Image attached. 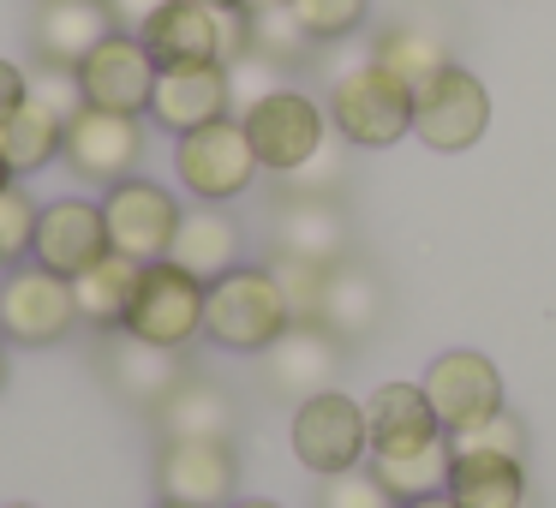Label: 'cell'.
I'll return each instance as SVG.
<instances>
[{
	"mask_svg": "<svg viewBox=\"0 0 556 508\" xmlns=\"http://www.w3.org/2000/svg\"><path fill=\"white\" fill-rule=\"evenodd\" d=\"M288 329H293V305L269 264H233L228 276H216L204 288V341L210 347L257 359Z\"/></svg>",
	"mask_w": 556,
	"mask_h": 508,
	"instance_id": "obj_1",
	"label": "cell"
},
{
	"mask_svg": "<svg viewBox=\"0 0 556 508\" xmlns=\"http://www.w3.org/2000/svg\"><path fill=\"white\" fill-rule=\"evenodd\" d=\"M324 109L341 144L353 150H389L413 132V90L389 66H377L371 54H353L348 66H336Z\"/></svg>",
	"mask_w": 556,
	"mask_h": 508,
	"instance_id": "obj_2",
	"label": "cell"
},
{
	"mask_svg": "<svg viewBox=\"0 0 556 508\" xmlns=\"http://www.w3.org/2000/svg\"><path fill=\"white\" fill-rule=\"evenodd\" d=\"M78 323L73 281L42 269L37 257L0 269V341L13 347H61Z\"/></svg>",
	"mask_w": 556,
	"mask_h": 508,
	"instance_id": "obj_3",
	"label": "cell"
},
{
	"mask_svg": "<svg viewBox=\"0 0 556 508\" xmlns=\"http://www.w3.org/2000/svg\"><path fill=\"white\" fill-rule=\"evenodd\" d=\"M174 174H180V192L198 204H233L240 192H252L264 168H257V150L245 138L240 114H228V120H210L198 132L174 138Z\"/></svg>",
	"mask_w": 556,
	"mask_h": 508,
	"instance_id": "obj_4",
	"label": "cell"
},
{
	"mask_svg": "<svg viewBox=\"0 0 556 508\" xmlns=\"http://www.w3.org/2000/svg\"><path fill=\"white\" fill-rule=\"evenodd\" d=\"M240 126L257 150V168L281 174V180H293V174L329 144V132H336V126H329V109H317V97H305V90H293V85L269 90L264 102H252V109L240 114Z\"/></svg>",
	"mask_w": 556,
	"mask_h": 508,
	"instance_id": "obj_5",
	"label": "cell"
},
{
	"mask_svg": "<svg viewBox=\"0 0 556 508\" xmlns=\"http://www.w3.org/2000/svg\"><path fill=\"white\" fill-rule=\"evenodd\" d=\"M293 460H300L312 479H336V472H353L371 460V443H365V407L341 389H317L293 407L288 424Z\"/></svg>",
	"mask_w": 556,
	"mask_h": 508,
	"instance_id": "obj_6",
	"label": "cell"
},
{
	"mask_svg": "<svg viewBox=\"0 0 556 508\" xmlns=\"http://www.w3.org/2000/svg\"><path fill=\"white\" fill-rule=\"evenodd\" d=\"M144 144H150V126L144 114H114V109H78L66 114V144H61V162L78 174L85 186H121L138 174L144 162Z\"/></svg>",
	"mask_w": 556,
	"mask_h": 508,
	"instance_id": "obj_7",
	"label": "cell"
},
{
	"mask_svg": "<svg viewBox=\"0 0 556 508\" xmlns=\"http://www.w3.org/2000/svg\"><path fill=\"white\" fill-rule=\"evenodd\" d=\"M491 126V90L479 85V73H467L460 61H448L437 78H425L413 90V132L419 144H431L437 156H460L472 150Z\"/></svg>",
	"mask_w": 556,
	"mask_h": 508,
	"instance_id": "obj_8",
	"label": "cell"
},
{
	"mask_svg": "<svg viewBox=\"0 0 556 508\" xmlns=\"http://www.w3.org/2000/svg\"><path fill=\"white\" fill-rule=\"evenodd\" d=\"M126 335L150 341V347H192L204 335V281L186 276L180 264H144L138 276V293H132V312H126Z\"/></svg>",
	"mask_w": 556,
	"mask_h": 508,
	"instance_id": "obj_9",
	"label": "cell"
},
{
	"mask_svg": "<svg viewBox=\"0 0 556 508\" xmlns=\"http://www.w3.org/2000/svg\"><path fill=\"white\" fill-rule=\"evenodd\" d=\"M180 198L168 192L162 180H144V174H132V180L109 186L102 192V221H109V245L126 257H138V264H162L174 245V228H180Z\"/></svg>",
	"mask_w": 556,
	"mask_h": 508,
	"instance_id": "obj_10",
	"label": "cell"
},
{
	"mask_svg": "<svg viewBox=\"0 0 556 508\" xmlns=\"http://www.w3.org/2000/svg\"><path fill=\"white\" fill-rule=\"evenodd\" d=\"M156 491L162 503L228 508L240 491V455L228 436H168L156 455Z\"/></svg>",
	"mask_w": 556,
	"mask_h": 508,
	"instance_id": "obj_11",
	"label": "cell"
},
{
	"mask_svg": "<svg viewBox=\"0 0 556 508\" xmlns=\"http://www.w3.org/2000/svg\"><path fill=\"white\" fill-rule=\"evenodd\" d=\"M419 383H425V395H431V407H437V419H443L448 436L479 431L484 419H496V412H503V371H496L479 347L437 353L431 371H425Z\"/></svg>",
	"mask_w": 556,
	"mask_h": 508,
	"instance_id": "obj_12",
	"label": "cell"
},
{
	"mask_svg": "<svg viewBox=\"0 0 556 508\" xmlns=\"http://www.w3.org/2000/svg\"><path fill=\"white\" fill-rule=\"evenodd\" d=\"M156 73L144 37L138 30H109L97 49L78 61V90H85L90 109H114V114H150L156 97Z\"/></svg>",
	"mask_w": 556,
	"mask_h": 508,
	"instance_id": "obj_13",
	"label": "cell"
},
{
	"mask_svg": "<svg viewBox=\"0 0 556 508\" xmlns=\"http://www.w3.org/2000/svg\"><path fill=\"white\" fill-rule=\"evenodd\" d=\"M114 245H109V221H102V204L90 198H49L37 216V240H30V257L54 276L78 281L90 264H102Z\"/></svg>",
	"mask_w": 556,
	"mask_h": 508,
	"instance_id": "obj_14",
	"label": "cell"
},
{
	"mask_svg": "<svg viewBox=\"0 0 556 508\" xmlns=\"http://www.w3.org/2000/svg\"><path fill=\"white\" fill-rule=\"evenodd\" d=\"M233 114V85L228 66L204 61V66H162L156 73V97H150V126H162L168 138H186L210 120H228Z\"/></svg>",
	"mask_w": 556,
	"mask_h": 508,
	"instance_id": "obj_15",
	"label": "cell"
},
{
	"mask_svg": "<svg viewBox=\"0 0 556 508\" xmlns=\"http://www.w3.org/2000/svg\"><path fill=\"white\" fill-rule=\"evenodd\" d=\"M443 431V419H437L431 395H425V383H377L371 395H365V443H371V460L377 455H413V448H431Z\"/></svg>",
	"mask_w": 556,
	"mask_h": 508,
	"instance_id": "obj_16",
	"label": "cell"
},
{
	"mask_svg": "<svg viewBox=\"0 0 556 508\" xmlns=\"http://www.w3.org/2000/svg\"><path fill=\"white\" fill-rule=\"evenodd\" d=\"M222 25H228V13H216L204 0H168L138 37L156 66H204L222 61Z\"/></svg>",
	"mask_w": 556,
	"mask_h": 508,
	"instance_id": "obj_17",
	"label": "cell"
},
{
	"mask_svg": "<svg viewBox=\"0 0 556 508\" xmlns=\"http://www.w3.org/2000/svg\"><path fill=\"white\" fill-rule=\"evenodd\" d=\"M448 496L460 508H527V455L448 448Z\"/></svg>",
	"mask_w": 556,
	"mask_h": 508,
	"instance_id": "obj_18",
	"label": "cell"
},
{
	"mask_svg": "<svg viewBox=\"0 0 556 508\" xmlns=\"http://www.w3.org/2000/svg\"><path fill=\"white\" fill-rule=\"evenodd\" d=\"M264 377L281 395H317V389H336L341 377V341L324 323H293L276 347L264 353Z\"/></svg>",
	"mask_w": 556,
	"mask_h": 508,
	"instance_id": "obj_19",
	"label": "cell"
},
{
	"mask_svg": "<svg viewBox=\"0 0 556 508\" xmlns=\"http://www.w3.org/2000/svg\"><path fill=\"white\" fill-rule=\"evenodd\" d=\"M240 252H245L240 221H233L222 204H198V209H186L180 228H174L168 264H180L186 276H198L210 288L216 276H228V269L240 264Z\"/></svg>",
	"mask_w": 556,
	"mask_h": 508,
	"instance_id": "obj_20",
	"label": "cell"
},
{
	"mask_svg": "<svg viewBox=\"0 0 556 508\" xmlns=\"http://www.w3.org/2000/svg\"><path fill=\"white\" fill-rule=\"evenodd\" d=\"M109 30H114V13L102 0H42L37 18H30L37 61L49 66H78Z\"/></svg>",
	"mask_w": 556,
	"mask_h": 508,
	"instance_id": "obj_21",
	"label": "cell"
},
{
	"mask_svg": "<svg viewBox=\"0 0 556 508\" xmlns=\"http://www.w3.org/2000/svg\"><path fill=\"white\" fill-rule=\"evenodd\" d=\"M109 377H114V389H121L126 401H138V407H150V412H156L162 401H168L174 389L186 383L180 353L150 347V341L126 335V329H114V347H109Z\"/></svg>",
	"mask_w": 556,
	"mask_h": 508,
	"instance_id": "obj_22",
	"label": "cell"
},
{
	"mask_svg": "<svg viewBox=\"0 0 556 508\" xmlns=\"http://www.w3.org/2000/svg\"><path fill=\"white\" fill-rule=\"evenodd\" d=\"M61 144H66V114L49 109L42 97H25L7 120H0V156H7L13 180H30V174H42L49 162H61Z\"/></svg>",
	"mask_w": 556,
	"mask_h": 508,
	"instance_id": "obj_23",
	"label": "cell"
},
{
	"mask_svg": "<svg viewBox=\"0 0 556 508\" xmlns=\"http://www.w3.org/2000/svg\"><path fill=\"white\" fill-rule=\"evenodd\" d=\"M276 252L288 257H305V264H341V252H348V228H341V216L329 209V198H305L293 192L288 204H281L276 216Z\"/></svg>",
	"mask_w": 556,
	"mask_h": 508,
	"instance_id": "obj_24",
	"label": "cell"
},
{
	"mask_svg": "<svg viewBox=\"0 0 556 508\" xmlns=\"http://www.w3.org/2000/svg\"><path fill=\"white\" fill-rule=\"evenodd\" d=\"M138 276L144 264L126 252H109L102 264H90L85 276L73 281V300H78V323L90 329H126V312H132V293H138Z\"/></svg>",
	"mask_w": 556,
	"mask_h": 508,
	"instance_id": "obj_25",
	"label": "cell"
},
{
	"mask_svg": "<svg viewBox=\"0 0 556 508\" xmlns=\"http://www.w3.org/2000/svg\"><path fill=\"white\" fill-rule=\"evenodd\" d=\"M377 312H383V288H377L359 264H329L324 300H317V323L336 341H353L377 323Z\"/></svg>",
	"mask_w": 556,
	"mask_h": 508,
	"instance_id": "obj_26",
	"label": "cell"
},
{
	"mask_svg": "<svg viewBox=\"0 0 556 508\" xmlns=\"http://www.w3.org/2000/svg\"><path fill=\"white\" fill-rule=\"evenodd\" d=\"M156 419H162L168 436H233V419H240V412H233L228 389L186 377V383L156 407Z\"/></svg>",
	"mask_w": 556,
	"mask_h": 508,
	"instance_id": "obj_27",
	"label": "cell"
},
{
	"mask_svg": "<svg viewBox=\"0 0 556 508\" xmlns=\"http://www.w3.org/2000/svg\"><path fill=\"white\" fill-rule=\"evenodd\" d=\"M371 61L389 66V73H395L407 90H419L425 78H437L448 66V49L431 37V30H419V25H395V30H383V37H377Z\"/></svg>",
	"mask_w": 556,
	"mask_h": 508,
	"instance_id": "obj_28",
	"label": "cell"
},
{
	"mask_svg": "<svg viewBox=\"0 0 556 508\" xmlns=\"http://www.w3.org/2000/svg\"><path fill=\"white\" fill-rule=\"evenodd\" d=\"M371 472L383 479V491L395 496V503L437 496L448 484V436H437L431 448H413V455H377Z\"/></svg>",
	"mask_w": 556,
	"mask_h": 508,
	"instance_id": "obj_29",
	"label": "cell"
},
{
	"mask_svg": "<svg viewBox=\"0 0 556 508\" xmlns=\"http://www.w3.org/2000/svg\"><path fill=\"white\" fill-rule=\"evenodd\" d=\"M288 13L312 42H348L371 18V0H288Z\"/></svg>",
	"mask_w": 556,
	"mask_h": 508,
	"instance_id": "obj_30",
	"label": "cell"
},
{
	"mask_svg": "<svg viewBox=\"0 0 556 508\" xmlns=\"http://www.w3.org/2000/svg\"><path fill=\"white\" fill-rule=\"evenodd\" d=\"M252 49L269 54V61H281V66H300L317 42L300 30V18H293L288 7H252Z\"/></svg>",
	"mask_w": 556,
	"mask_h": 508,
	"instance_id": "obj_31",
	"label": "cell"
},
{
	"mask_svg": "<svg viewBox=\"0 0 556 508\" xmlns=\"http://www.w3.org/2000/svg\"><path fill=\"white\" fill-rule=\"evenodd\" d=\"M317 508H401V503L383 491V479H377L371 460H365V467H353V472L317 479Z\"/></svg>",
	"mask_w": 556,
	"mask_h": 508,
	"instance_id": "obj_32",
	"label": "cell"
},
{
	"mask_svg": "<svg viewBox=\"0 0 556 508\" xmlns=\"http://www.w3.org/2000/svg\"><path fill=\"white\" fill-rule=\"evenodd\" d=\"M37 216H42V204L25 192V180H13L7 192H0V240H7V257H13V264H25V257H30Z\"/></svg>",
	"mask_w": 556,
	"mask_h": 508,
	"instance_id": "obj_33",
	"label": "cell"
},
{
	"mask_svg": "<svg viewBox=\"0 0 556 508\" xmlns=\"http://www.w3.org/2000/svg\"><path fill=\"white\" fill-rule=\"evenodd\" d=\"M276 281L288 288V305H293V323H317V300H324V264H305V257H288L276 252Z\"/></svg>",
	"mask_w": 556,
	"mask_h": 508,
	"instance_id": "obj_34",
	"label": "cell"
},
{
	"mask_svg": "<svg viewBox=\"0 0 556 508\" xmlns=\"http://www.w3.org/2000/svg\"><path fill=\"white\" fill-rule=\"evenodd\" d=\"M281 73H288V66H281V61H269V54H257V49H245L240 61H228L233 114H245L252 102H264L269 90H281Z\"/></svg>",
	"mask_w": 556,
	"mask_h": 508,
	"instance_id": "obj_35",
	"label": "cell"
},
{
	"mask_svg": "<svg viewBox=\"0 0 556 508\" xmlns=\"http://www.w3.org/2000/svg\"><path fill=\"white\" fill-rule=\"evenodd\" d=\"M30 97H42L49 109H61V114H78V109H85L78 66H49V61H37V66H30Z\"/></svg>",
	"mask_w": 556,
	"mask_h": 508,
	"instance_id": "obj_36",
	"label": "cell"
},
{
	"mask_svg": "<svg viewBox=\"0 0 556 508\" xmlns=\"http://www.w3.org/2000/svg\"><path fill=\"white\" fill-rule=\"evenodd\" d=\"M448 448H503V455H527V424L515 419V412H496V419H484L479 431H460L448 436Z\"/></svg>",
	"mask_w": 556,
	"mask_h": 508,
	"instance_id": "obj_37",
	"label": "cell"
},
{
	"mask_svg": "<svg viewBox=\"0 0 556 508\" xmlns=\"http://www.w3.org/2000/svg\"><path fill=\"white\" fill-rule=\"evenodd\" d=\"M102 7L114 13V30H144L168 0H102Z\"/></svg>",
	"mask_w": 556,
	"mask_h": 508,
	"instance_id": "obj_38",
	"label": "cell"
},
{
	"mask_svg": "<svg viewBox=\"0 0 556 508\" xmlns=\"http://www.w3.org/2000/svg\"><path fill=\"white\" fill-rule=\"evenodd\" d=\"M25 97H30V73L18 61H7V54H0V120H7V114H13Z\"/></svg>",
	"mask_w": 556,
	"mask_h": 508,
	"instance_id": "obj_39",
	"label": "cell"
},
{
	"mask_svg": "<svg viewBox=\"0 0 556 508\" xmlns=\"http://www.w3.org/2000/svg\"><path fill=\"white\" fill-rule=\"evenodd\" d=\"M401 508H460L448 491H437V496H413V503H401Z\"/></svg>",
	"mask_w": 556,
	"mask_h": 508,
	"instance_id": "obj_40",
	"label": "cell"
},
{
	"mask_svg": "<svg viewBox=\"0 0 556 508\" xmlns=\"http://www.w3.org/2000/svg\"><path fill=\"white\" fill-rule=\"evenodd\" d=\"M228 508H281V503H269V496H233Z\"/></svg>",
	"mask_w": 556,
	"mask_h": 508,
	"instance_id": "obj_41",
	"label": "cell"
},
{
	"mask_svg": "<svg viewBox=\"0 0 556 508\" xmlns=\"http://www.w3.org/2000/svg\"><path fill=\"white\" fill-rule=\"evenodd\" d=\"M204 7H216V13H233V7H252V0H204Z\"/></svg>",
	"mask_w": 556,
	"mask_h": 508,
	"instance_id": "obj_42",
	"label": "cell"
},
{
	"mask_svg": "<svg viewBox=\"0 0 556 508\" xmlns=\"http://www.w3.org/2000/svg\"><path fill=\"white\" fill-rule=\"evenodd\" d=\"M7 186H13V168H7V156H0V192H7Z\"/></svg>",
	"mask_w": 556,
	"mask_h": 508,
	"instance_id": "obj_43",
	"label": "cell"
},
{
	"mask_svg": "<svg viewBox=\"0 0 556 508\" xmlns=\"http://www.w3.org/2000/svg\"><path fill=\"white\" fill-rule=\"evenodd\" d=\"M0 389H7V353H0Z\"/></svg>",
	"mask_w": 556,
	"mask_h": 508,
	"instance_id": "obj_44",
	"label": "cell"
},
{
	"mask_svg": "<svg viewBox=\"0 0 556 508\" xmlns=\"http://www.w3.org/2000/svg\"><path fill=\"white\" fill-rule=\"evenodd\" d=\"M252 7H288V0H252Z\"/></svg>",
	"mask_w": 556,
	"mask_h": 508,
	"instance_id": "obj_45",
	"label": "cell"
},
{
	"mask_svg": "<svg viewBox=\"0 0 556 508\" xmlns=\"http://www.w3.org/2000/svg\"><path fill=\"white\" fill-rule=\"evenodd\" d=\"M7 264H13V257H7V240H0V269H7Z\"/></svg>",
	"mask_w": 556,
	"mask_h": 508,
	"instance_id": "obj_46",
	"label": "cell"
},
{
	"mask_svg": "<svg viewBox=\"0 0 556 508\" xmlns=\"http://www.w3.org/2000/svg\"><path fill=\"white\" fill-rule=\"evenodd\" d=\"M156 508H192V503H156Z\"/></svg>",
	"mask_w": 556,
	"mask_h": 508,
	"instance_id": "obj_47",
	"label": "cell"
},
{
	"mask_svg": "<svg viewBox=\"0 0 556 508\" xmlns=\"http://www.w3.org/2000/svg\"><path fill=\"white\" fill-rule=\"evenodd\" d=\"M7 508H37V503H7Z\"/></svg>",
	"mask_w": 556,
	"mask_h": 508,
	"instance_id": "obj_48",
	"label": "cell"
}]
</instances>
